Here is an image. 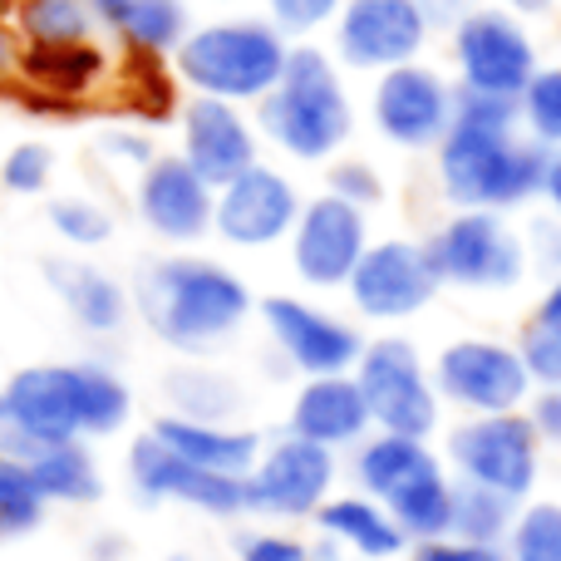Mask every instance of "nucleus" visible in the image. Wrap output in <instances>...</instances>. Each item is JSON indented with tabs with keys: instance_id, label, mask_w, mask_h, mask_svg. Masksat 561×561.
I'll return each mask as SVG.
<instances>
[{
	"instance_id": "obj_35",
	"label": "nucleus",
	"mask_w": 561,
	"mask_h": 561,
	"mask_svg": "<svg viewBox=\"0 0 561 561\" xmlns=\"http://www.w3.org/2000/svg\"><path fill=\"white\" fill-rule=\"evenodd\" d=\"M507 561H561V503L557 497H527L503 537Z\"/></svg>"
},
{
	"instance_id": "obj_53",
	"label": "nucleus",
	"mask_w": 561,
	"mask_h": 561,
	"mask_svg": "<svg viewBox=\"0 0 561 561\" xmlns=\"http://www.w3.org/2000/svg\"><path fill=\"white\" fill-rule=\"evenodd\" d=\"M84 5L94 10V20H99V25H114V15H118V10H124V0H84Z\"/></svg>"
},
{
	"instance_id": "obj_47",
	"label": "nucleus",
	"mask_w": 561,
	"mask_h": 561,
	"mask_svg": "<svg viewBox=\"0 0 561 561\" xmlns=\"http://www.w3.org/2000/svg\"><path fill=\"white\" fill-rule=\"evenodd\" d=\"M523 247H527V262L547 266V272H561V222L557 217H537L533 232L523 237Z\"/></svg>"
},
{
	"instance_id": "obj_56",
	"label": "nucleus",
	"mask_w": 561,
	"mask_h": 561,
	"mask_svg": "<svg viewBox=\"0 0 561 561\" xmlns=\"http://www.w3.org/2000/svg\"><path fill=\"white\" fill-rule=\"evenodd\" d=\"M163 561H203V557H193V552H173V557H163Z\"/></svg>"
},
{
	"instance_id": "obj_48",
	"label": "nucleus",
	"mask_w": 561,
	"mask_h": 561,
	"mask_svg": "<svg viewBox=\"0 0 561 561\" xmlns=\"http://www.w3.org/2000/svg\"><path fill=\"white\" fill-rule=\"evenodd\" d=\"M128 557H134V542L118 527H99V533L84 537V561H128Z\"/></svg>"
},
{
	"instance_id": "obj_31",
	"label": "nucleus",
	"mask_w": 561,
	"mask_h": 561,
	"mask_svg": "<svg viewBox=\"0 0 561 561\" xmlns=\"http://www.w3.org/2000/svg\"><path fill=\"white\" fill-rule=\"evenodd\" d=\"M448 507H454V473H434L424 483L404 488L399 497H389L385 513L394 517V527L404 533L409 547L434 542V537H448Z\"/></svg>"
},
{
	"instance_id": "obj_30",
	"label": "nucleus",
	"mask_w": 561,
	"mask_h": 561,
	"mask_svg": "<svg viewBox=\"0 0 561 561\" xmlns=\"http://www.w3.org/2000/svg\"><path fill=\"white\" fill-rule=\"evenodd\" d=\"M118 35L128 39L134 55H173L178 45L193 30V15H187V0H124V10L114 15Z\"/></svg>"
},
{
	"instance_id": "obj_50",
	"label": "nucleus",
	"mask_w": 561,
	"mask_h": 561,
	"mask_svg": "<svg viewBox=\"0 0 561 561\" xmlns=\"http://www.w3.org/2000/svg\"><path fill=\"white\" fill-rule=\"evenodd\" d=\"M542 197H547V207H552V217L561 222V148H552V158H547V173H542Z\"/></svg>"
},
{
	"instance_id": "obj_18",
	"label": "nucleus",
	"mask_w": 561,
	"mask_h": 561,
	"mask_svg": "<svg viewBox=\"0 0 561 561\" xmlns=\"http://www.w3.org/2000/svg\"><path fill=\"white\" fill-rule=\"evenodd\" d=\"M213 197L217 193L178 153H158L138 173V187H134L144 227L173 247H193L213 232Z\"/></svg>"
},
{
	"instance_id": "obj_7",
	"label": "nucleus",
	"mask_w": 561,
	"mask_h": 561,
	"mask_svg": "<svg viewBox=\"0 0 561 561\" xmlns=\"http://www.w3.org/2000/svg\"><path fill=\"white\" fill-rule=\"evenodd\" d=\"M340 478V458L325 448L306 444L296 434L262 438V454H256L252 473L242 478V503L247 517H262V523H310L316 507L335 493Z\"/></svg>"
},
{
	"instance_id": "obj_23",
	"label": "nucleus",
	"mask_w": 561,
	"mask_h": 561,
	"mask_svg": "<svg viewBox=\"0 0 561 561\" xmlns=\"http://www.w3.org/2000/svg\"><path fill=\"white\" fill-rule=\"evenodd\" d=\"M350 478H355V493L375 497L379 507L389 497H399L404 488L424 483V478L444 473V454H434L428 438H404V434H365L350 448Z\"/></svg>"
},
{
	"instance_id": "obj_45",
	"label": "nucleus",
	"mask_w": 561,
	"mask_h": 561,
	"mask_svg": "<svg viewBox=\"0 0 561 561\" xmlns=\"http://www.w3.org/2000/svg\"><path fill=\"white\" fill-rule=\"evenodd\" d=\"M409 561H507L503 547H478V542H458V537H434L404 552Z\"/></svg>"
},
{
	"instance_id": "obj_2",
	"label": "nucleus",
	"mask_w": 561,
	"mask_h": 561,
	"mask_svg": "<svg viewBox=\"0 0 561 561\" xmlns=\"http://www.w3.org/2000/svg\"><path fill=\"white\" fill-rule=\"evenodd\" d=\"M256 124L266 144H276L296 163H330L355 128V104L335 59L306 39L290 45L280 79L266 89V99H256Z\"/></svg>"
},
{
	"instance_id": "obj_6",
	"label": "nucleus",
	"mask_w": 561,
	"mask_h": 561,
	"mask_svg": "<svg viewBox=\"0 0 561 561\" xmlns=\"http://www.w3.org/2000/svg\"><path fill=\"white\" fill-rule=\"evenodd\" d=\"M350 379L359 385V399L369 409V428L375 434L434 438L438 424H444V404H438L434 379H428V365L414 340L404 335L365 340Z\"/></svg>"
},
{
	"instance_id": "obj_34",
	"label": "nucleus",
	"mask_w": 561,
	"mask_h": 561,
	"mask_svg": "<svg viewBox=\"0 0 561 561\" xmlns=\"http://www.w3.org/2000/svg\"><path fill=\"white\" fill-rule=\"evenodd\" d=\"M45 517H49V503L39 497L30 463L0 454V547H15L25 537H35L45 527Z\"/></svg>"
},
{
	"instance_id": "obj_29",
	"label": "nucleus",
	"mask_w": 561,
	"mask_h": 561,
	"mask_svg": "<svg viewBox=\"0 0 561 561\" xmlns=\"http://www.w3.org/2000/svg\"><path fill=\"white\" fill-rule=\"evenodd\" d=\"M79 365V438H114L134 419V389L124 385L114 365L104 359H75Z\"/></svg>"
},
{
	"instance_id": "obj_25",
	"label": "nucleus",
	"mask_w": 561,
	"mask_h": 561,
	"mask_svg": "<svg viewBox=\"0 0 561 561\" xmlns=\"http://www.w3.org/2000/svg\"><path fill=\"white\" fill-rule=\"evenodd\" d=\"M148 434L163 448H173L183 463L203 468V473H227V478H247L256 454H262V434L242 424H197V419L158 414L148 424Z\"/></svg>"
},
{
	"instance_id": "obj_20",
	"label": "nucleus",
	"mask_w": 561,
	"mask_h": 561,
	"mask_svg": "<svg viewBox=\"0 0 561 561\" xmlns=\"http://www.w3.org/2000/svg\"><path fill=\"white\" fill-rule=\"evenodd\" d=\"M5 404L35 448L79 438V365H25L5 379Z\"/></svg>"
},
{
	"instance_id": "obj_26",
	"label": "nucleus",
	"mask_w": 561,
	"mask_h": 561,
	"mask_svg": "<svg viewBox=\"0 0 561 561\" xmlns=\"http://www.w3.org/2000/svg\"><path fill=\"white\" fill-rule=\"evenodd\" d=\"M15 75L49 99H89L104 84L108 55L94 39H84V45H25Z\"/></svg>"
},
{
	"instance_id": "obj_37",
	"label": "nucleus",
	"mask_w": 561,
	"mask_h": 561,
	"mask_svg": "<svg viewBox=\"0 0 561 561\" xmlns=\"http://www.w3.org/2000/svg\"><path fill=\"white\" fill-rule=\"evenodd\" d=\"M513 350H517V359H523L533 389H561V316H542V310H537L523 325Z\"/></svg>"
},
{
	"instance_id": "obj_44",
	"label": "nucleus",
	"mask_w": 561,
	"mask_h": 561,
	"mask_svg": "<svg viewBox=\"0 0 561 561\" xmlns=\"http://www.w3.org/2000/svg\"><path fill=\"white\" fill-rule=\"evenodd\" d=\"M94 153L118 168H138V173H144L158 158V148H153V138L138 134V128H104V134L94 138Z\"/></svg>"
},
{
	"instance_id": "obj_49",
	"label": "nucleus",
	"mask_w": 561,
	"mask_h": 561,
	"mask_svg": "<svg viewBox=\"0 0 561 561\" xmlns=\"http://www.w3.org/2000/svg\"><path fill=\"white\" fill-rule=\"evenodd\" d=\"M0 454H5V458H30V454H35V444L25 438L15 409L5 404V394H0Z\"/></svg>"
},
{
	"instance_id": "obj_33",
	"label": "nucleus",
	"mask_w": 561,
	"mask_h": 561,
	"mask_svg": "<svg viewBox=\"0 0 561 561\" xmlns=\"http://www.w3.org/2000/svg\"><path fill=\"white\" fill-rule=\"evenodd\" d=\"M517 517V503L488 493V488L458 483L454 478V507H448V537L458 542H478V547H503L507 527Z\"/></svg>"
},
{
	"instance_id": "obj_10",
	"label": "nucleus",
	"mask_w": 561,
	"mask_h": 561,
	"mask_svg": "<svg viewBox=\"0 0 561 561\" xmlns=\"http://www.w3.org/2000/svg\"><path fill=\"white\" fill-rule=\"evenodd\" d=\"M124 473H128V488L144 507H163V503H178V507H193L203 517H217V523H237L247 517V503H242V478H227V473H203V468L183 463L173 448H163L153 434H138L124 454Z\"/></svg>"
},
{
	"instance_id": "obj_42",
	"label": "nucleus",
	"mask_w": 561,
	"mask_h": 561,
	"mask_svg": "<svg viewBox=\"0 0 561 561\" xmlns=\"http://www.w3.org/2000/svg\"><path fill=\"white\" fill-rule=\"evenodd\" d=\"M454 124H473V128H503L517 134V99L503 94H478V89H454Z\"/></svg>"
},
{
	"instance_id": "obj_40",
	"label": "nucleus",
	"mask_w": 561,
	"mask_h": 561,
	"mask_svg": "<svg viewBox=\"0 0 561 561\" xmlns=\"http://www.w3.org/2000/svg\"><path fill=\"white\" fill-rule=\"evenodd\" d=\"M306 537L286 533V527L266 523V527H242L232 537V561H300L306 557Z\"/></svg>"
},
{
	"instance_id": "obj_13",
	"label": "nucleus",
	"mask_w": 561,
	"mask_h": 561,
	"mask_svg": "<svg viewBox=\"0 0 561 561\" xmlns=\"http://www.w3.org/2000/svg\"><path fill=\"white\" fill-rule=\"evenodd\" d=\"M330 25H335L340 65L365 69V75L414 65L434 30L419 0H345Z\"/></svg>"
},
{
	"instance_id": "obj_1",
	"label": "nucleus",
	"mask_w": 561,
	"mask_h": 561,
	"mask_svg": "<svg viewBox=\"0 0 561 561\" xmlns=\"http://www.w3.org/2000/svg\"><path fill=\"white\" fill-rule=\"evenodd\" d=\"M144 316V325L168 350L187 359H207L247 325L252 290L237 272H227L213 256H158L138 272V286L128 296Z\"/></svg>"
},
{
	"instance_id": "obj_8",
	"label": "nucleus",
	"mask_w": 561,
	"mask_h": 561,
	"mask_svg": "<svg viewBox=\"0 0 561 561\" xmlns=\"http://www.w3.org/2000/svg\"><path fill=\"white\" fill-rule=\"evenodd\" d=\"M438 404H454L458 414H517L533 399V379H527L523 359L507 340L488 335H463L454 345L438 350V359L428 365Z\"/></svg>"
},
{
	"instance_id": "obj_9",
	"label": "nucleus",
	"mask_w": 561,
	"mask_h": 561,
	"mask_svg": "<svg viewBox=\"0 0 561 561\" xmlns=\"http://www.w3.org/2000/svg\"><path fill=\"white\" fill-rule=\"evenodd\" d=\"M444 286L463 290H513L527 276L523 232L503 213H454L424 242Z\"/></svg>"
},
{
	"instance_id": "obj_51",
	"label": "nucleus",
	"mask_w": 561,
	"mask_h": 561,
	"mask_svg": "<svg viewBox=\"0 0 561 561\" xmlns=\"http://www.w3.org/2000/svg\"><path fill=\"white\" fill-rule=\"evenodd\" d=\"M15 65H20V39H15V30L0 20V79L15 75Z\"/></svg>"
},
{
	"instance_id": "obj_14",
	"label": "nucleus",
	"mask_w": 561,
	"mask_h": 561,
	"mask_svg": "<svg viewBox=\"0 0 561 561\" xmlns=\"http://www.w3.org/2000/svg\"><path fill=\"white\" fill-rule=\"evenodd\" d=\"M262 320H266V335H272L276 355L290 369H300L306 379L350 375L359 350H365V335L345 316H330V310L296 300V296H266Z\"/></svg>"
},
{
	"instance_id": "obj_5",
	"label": "nucleus",
	"mask_w": 561,
	"mask_h": 561,
	"mask_svg": "<svg viewBox=\"0 0 561 561\" xmlns=\"http://www.w3.org/2000/svg\"><path fill=\"white\" fill-rule=\"evenodd\" d=\"M542 438H537L527 409L517 414H478L448 428L444 438V468H454L458 483L488 488L507 503L537 497L542 483Z\"/></svg>"
},
{
	"instance_id": "obj_24",
	"label": "nucleus",
	"mask_w": 561,
	"mask_h": 561,
	"mask_svg": "<svg viewBox=\"0 0 561 561\" xmlns=\"http://www.w3.org/2000/svg\"><path fill=\"white\" fill-rule=\"evenodd\" d=\"M45 286L59 296V306L69 310V320H75L79 330H89V335H118V330L128 325V310H134V300H128V290L118 286L108 272H99L94 262H75V256H45Z\"/></svg>"
},
{
	"instance_id": "obj_46",
	"label": "nucleus",
	"mask_w": 561,
	"mask_h": 561,
	"mask_svg": "<svg viewBox=\"0 0 561 561\" xmlns=\"http://www.w3.org/2000/svg\"><path fill=\"white\" fill-rule=\"evenodd\" d=\"M527 419H533L542 448H557L561 454V389H537V394L527 399Z\"/></svg>"
},
{
	"instance_id": "obj_43",
	"label": "nucleus",
	"mask_w": 561,
	"mask_h": 561,
	"mask_svg": "<svg viewBox=\"0 0 561 561\" xmlns=\"http://www.w3.org/2000/svg\"><path fill=\"white\" fill-rule=\"evenodd\" d=\"M325 193L365 213V207H375L379 197H385V183H379V173L369 163H359V158H340V163L325 173Z\"/></svg>"
},
{
	"instance_id": "obj_11",
	"label": "nucleus",
	"mask_w": 561,
	"mask_h": 561,
	"mask_svg": "<svg viewBox=\"0 0 561 561\" xmlns=\"http://www.w3.org/2000/svg\"><path fill=\"white\" fill-rule=\"evenodd\" d=\"M454 59H458V89L478 94L517 99L527 79L537 75V45L523 30L513 10H468L454 25Z\"/></svg>"
},
{
	"instance_id": "obj_38",
	"label": "nucleus",
	"mask_w": 561,
	"mask_h": 561,
	"mask_svg": "<svg viewBox=\"0 0 561 561\" xmlns=\"http://www.w3.org/2000/svg\"><path fill=\"white\" fill-rule=\"evenodd\" d=\"M45 217H49L59 242L79 247V252L104 247L108 237H114V213H108L104 203H94V197H55Z\"/></svg>"
},
{
	"instance_id": "obj_22",
	"label": "nucleus",
	"mask_w": 561,
	"mask_h": 561,
	"mask_svg": "<svg viewBox=\"0 0 561 561\" xmlns=\"http://www.w3.org/2000/svg\"><path fill=\"white\" fill-rule=\"evenodd\" d=\"M310 523H316L320 542H330L345 561H399L409 552L394 517L365 493H330Z\"/></svg>"
},
{
	"instance_id": "obj_39",
	"label": "nucleus",
	"mask_w": 561,
	"mask_h": 561,
	"mask_svg": "<svg viewBox=\"0 0 561 561\" xmlns=\"http://www.w3.org/2000/svg\"><path fill=\"white\" fill-rule=\"evenodd\" d=\"M55 178V148L49 144H15L0 163V187L15 197H35Z\"/></svg>"
},
{
	"instance_id": "obj_52",
	"label": "nucleus",
	"mask_w": 561,
	"mask_h": 561,
	"mask_svg": "<svg viewBox=\"0 0 561 561\" xmlns=\"http://www.w3.org/2000/svg\"><path fill=\"white\" fill-rule=\"evenodd\" d=\"M513 15H547V10L557 5V0H503Z\"/></svg>"
},
{
	"instance_id": "obj_41",
	"label": "nucleus",
	"mask_w": 561,
	"mask_h": 561,
	"mask_svg": "<svg viewBox=\"0 0 561 561\" xmlns=\"http://www.w3.org/2000/svg\"><path fill=\"white\" fill-rule=\"evenodd\" d=\"M345 5V0H266V25L276 30V35H316V30H325L330 20H335V10Z\"/></svg>"
},
{
	"instance_id": "obj_3",
	"label": "nucleus",
	"mask_w": 561,
	"mask_h": 561,
	"mask_svg": "<svg viewBox=\"0 0 561 561\" xmlns=\"http://www.w3.org/2000/svg\"><path fill=\"white\" fill-rule=\"evenodd\" d=\"M552 148L503 128L448 124L434 144L438 187L458 213H507L542 197V173Z\"/></svg>"
},
{
	"instance_id": "obj_28",
	"label": "nucleus",
	"mask_w": 561,
	"mask_h": 561,
	"mask_svg": "<svg viewBox=\"0 0 561 561\" xmlns=\"http://www.w3.org/2000/svg\"><path fill=\"white\" fill-rule=\"evenodd\" d=\"M163 414L178 419H197V424H237L247 409V394L232 375L203 365V359H187V365L168 369L163 375Z\"/></svg>"
},
{
	"instance_id": "obj_54",
	"label": "nucleus",
	"mask_w": 561,
	"mask_h": 561,
	"mask_svg": "<svg viewBox=\"0 0 561 561\" xmlns=\"http://www.w3.org/2000/svg\"><path fill=\"white\" fill-rule=\"evenodd\" d=\"M300 561H345V557H340L330 542H316V547H306V557H300Z\"/></svg>"
},
{
	"instance_id": "obj_21",
	"label": "nucleus",
	"mask_w": 561,
	"mask_h": 561,
	"mask_svg": "<svg viewBox=\"0 0 561 561\" xmlns=\"http://www.w3.org/2000/svg\"><path fill=\"white\" fill-rule=\"evenodd\" d=\"M286 434L306 438V444L325 448V454H345L355 448L369 428V409L359 399V385L350 375H320V379H306L290 399V414H286Z\"/></svg>"
},
{
	"instance_id": "obj_55",
	"label": "nucleus",
	"mask_w": 561,
	"mask_h": 561,
	"mask_svg": "<svg viewBox=\"0 0 561 561\" xmlns=\"http://www.w3.org/2000/svg\"><path fill=\"white\" fill-rule=\"evenodd\" d=\"M542 316H561V272H557L552 290H547V300H542Z\"/></svg>"
},
{
	"instance_id": "obj_32",
	"label": "nucleus",
	"mask_w": 561,
	"mask_h": 561,
	"mask_svg": "<svg viewBox=\"0 0 561 561\" xmlns=\"http://www.w3.org/2000/svg\"><path fill=\"white\" fill-rule=\"evenodd\" d=\"M99 20L84 0H20L15 35L25 45H84L94 39Z\"/></svg>"
},
{
	"instance_id": "obj_36",
	"label": "nucleus",
	"mask_w": 561,
	"mask_h": 561,
	"mask_svg": "<svg viewBox=\"0 0 561 561\" xmlns=\"http://www.w3.org/2000/svg\"><path fill=\"white\" fill-rule=\"evenodd\" d=\"M517 124L537 144L561 148V65H547L527 79V89L517 94Z\"/></svg>"
},
{
	"instance_id": "obj_12",
	"label": "nucleus",
	"mask_w": 561,
	"mask_h": 561,
	"mask_svg": "<svg viewBox=\"0 0 561 561\" xmlns=\"http://www.w3.org/2000/svg\"><path fill=\"white\" fill-rule=\"evenodd\" d=\"M438 286L444 280H438L434 262H428L424 242H409V237L369 242L345 280L355 310L365 320H379V325H399V320L419 316L438 296Z\"/></svg>"
},
{
	"instance_id": "obj_27",
	"label": "nucleus",
	"mask_w": 561,
	"mask_h": 561,
	"mask_svg": "<svg viewBox=\"0 0 561 561\" xmlns=\"http://www.w3.org/2000/svg\"><path fill=\"white\" fill-rule=\"evenodd\" d=\"M25 463H30V478H35L39 497H45L49 507H94L108 488L104 468H99L94 448H89L84 438L35 448Z\"/></svg>"
},
{
	"instance_id": "obj_4",
	"label": "nucleus",
	"mask_w": 561,
	"mask_h": 561,
	"mask_svg": "<svg viewBox=\"0 0 561 561\" xmlns=\"http://www.w3.org/2000/svg\"><path fill=\"white\" fill-rule=\"evenodd\" d=\"M286 49H290L286 35H276L266 20L232 15V20H213V25H193L173 55H178V79L193 94L222 99V104H256L280 79Z\"/></svg>"
},
{
	"instance_id": "obj_17",
	"label": "nucleus",
	"mask_w": 561,
	"mask_h": 561,
	"mask_svg": "<svg viewBox=\"0 0 561 561\" xmlns=\"http://www.w3.org/2000/svg\"><path fill=\"white\" fill-rule=\"evenodd\" d=\"M454 124V89L428 65H399L375 79V128L394 148H434Z\"/></svg>"
},
{
	"instance_id": "obj_16",
	"label": "nucleus",
	"mask_w": 561,
	"mask_h": 561,
	"mask_svg": "<svg viewBox=\"0 0 561 561\" xmlns=\"http://www.w3.org/2000/svg\"><path fill=\"white\" fill-rule=\"evenodd\" d=\"M296 217H300L296 183H290L280 168L262 163V158H256L247 173H237L232 183L213 197L217 237L232 242V247H247V252L286 242L290 227H296Z\"/></svg>"
},
{
	"instance_id": "obj_19",
	"label": "nucleus",
	"mask_w": 561,
	"mask_h": 561,
	"mask_svg": "<svg viewBox=\"0 0 561 561\" xmlns=\"http://www.w3.org/2000/svg\"><path fill=\"white\" fill-rule=\"evenodd\" d=\"M178 128H183V148H178V158H183L213 193H222L237 173H247V168L256 163V128L247 124V114L237 104L193 94L183 104Z\"/></svg>"
},
{
	"instance_id": "obj_15",
	"label": "nucleus",
	"mask_w": 561,
	"mask_h": 561,
	"mask_svg": "<svg viewBox=\"0 0 561 561\" xmlns=\"http://www.w3.org/2000/svg\"><path fill=\"white\" fill-rule=\"evenodd\" d=\"M290 266L306 286L316 290H335L345 286L355 262L369 247V222L359 207L340 203V197L320 193L310 203H300V217L290 227Z\"/></svg>"
}]
</instances>
